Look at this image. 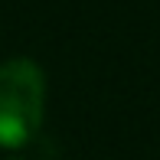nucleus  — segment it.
Instances as JSON below:
<instances>
[{
  "label": "nucleus",
  "mask_w": 160,
  "mask_h": 160,
  "mask_svg": "<svg viewBox=\"0 0 160 160\" xmlns=\"http://www.w3.org/2000/svg\"><path fill=\"white\" fill-rule=\"evenodd\" d=\"M46 118V75L33 59H7L0 65V147H26Z\"/></svg>",
  "instance_id": "nucleus-1"
}]
</instances>
